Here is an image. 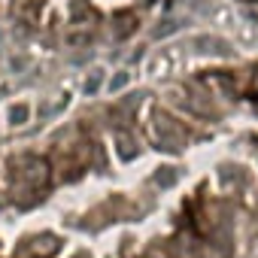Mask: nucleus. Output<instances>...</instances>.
Instances as JSON below:
<instances>
[{
  "label": "nucleus",
  "mask_w": 258,
  "mask_h": 258,
  "mask_svg": "<svg viewBox=\"0 0 258 258\" xmlns=\"http://www.w3.org/2000/svg\"><path fill=\"white\" fill-rule=\"evenodd\" d=\"M13 167H16L13 170V195H16V201L22 207L37 204L43 198L49 179H52V167L37 155H22V158L13 161Z\"/></svg>",
  "instance_id": "f257e3e1"
},
{
  "label": "nucleus",
  "mask_w": 258,
  "mask_h": 258,
  "mask_svg": "<svg viewBox=\"0 0 258 258\" xmlns=\"http://www.w3.org/2000/svg\"><path fill=\"white\" fill-rule=\"evenodd\" d=\"M152 131H155V137H158V143H161V149H179L182 146V140H185V134H182V127L164 112V109H155L152 112Z\"/></svg>",
  "instance_id": "f03ea898"
},
{
  "label": "nucleus",
  "mask_w": 258,
  "mask_h": 258,
  "mask_svg": "<svg viewBox=\"0 0 258 258\" xmlns=\"http://www.w3.org/2000/svg\"><path fill=\"white\" fill-rule=\"evenodd\" d=\"M58 246H61V240H58L55 234H37V237L28 243V255H31V258H52V255L58 252Z\"/></svg>",
  "instance_id": "7ed1b4c3"
},
{
  "label": "nucleus",
  "mask_w": 258,
  "mask_h": 258,
  "mask_svg": "<svg viewBox=\"0 0 258 258\" xmlns=\"http://www.w3.org/2000/svg\"><path fill=\"white\" fill-rule=\"evenodd\" d=\"M195 49L204 52V55H225L228 52V43L225 40H216V37H198L195 40Z\"/></svg>",
  "instance_id": "20e7f679"
},
{
  "label": "nucleus",
  "mask_w": 258,
  "mask_h": 258,
  "mask_svg": "<svg viewBox=\"0 0 258 258\" xmlns=\"http://www.w3.org/2000/svg\"><path fill=\"white\" fill-rule=\"evenodd\" d=\"M170 255H173V258H198V246L191 243V237H188V234H182V237H176V240H173Z\"/></svg>",
  "instance_id": "39448f33"
},
{
  "label": "nucleus",
  "mask_w": 258,
  "mask_h": 258,
  "mask_svg": "<svg viewBox=\"0 0 258 258\" xmlns=\"http://www.w3.org/2000/svg\"><path fill=\"white\" fill-rule=\"evenodd\" d=\"M115 28V37H131L134 31H137V16H131V13H121V16H115V22H112Z\"/></svg>",
  "instance_id": "423d86ee"
},
{
  "label": "nucleus",
  "mask_w": 258,
  "mask_h": 258,
  "mask_svg": "<svg viewBox=\"0 0 258 258\" xmlns=\"http://www.w3.org/2000/svg\"><path fill=\"white\" fill-rule=\"evenodd\" d=\"M115 143H118V155L124 158V161H131V158H137V143L127 137V134H118L115 137Z\"/></svg>",
  "instance_id": "0eeeda50"
},
{
  "label": "nucleus",
  "mask_w": 258,
  "mask_h": 258,
  "mask_svg": "<svg viewBox=\"0 0 258 258\" xmlns=\"http://www.w3.org/2000/svg\"><path fill=\"white\" fill-rule=\"evenodd\" d=\"M176 182V173L170 170V167H158V173H155V185H173Z\"/></svg>",
  "instance_id": "6e6552de"
},
{
  "label": "nucleus",
  "mask_w": 258,
  "mask_h": 258,
  "mask_svg": "<svg viewBox=\"0 0 258 258\" xmlns=\"http://www.w3.org/2000/svg\"><path fill=\"white\" fill-rule=\"evenodd\" d=\"M28 115H31V109H28L25 103H19V106H13L10 121H13V124H22V121H28Z\"/></svg>",
  "instance_id": "1a4fd4ad"
},
{
  "label": "nucleus",
  "mask_w": 258,
  "mask_h": 258,
  "mask_svg": "<svg viewBox=\"0 0 258 258\" xmlns=\"http://www.w3.org/2000/svg\"><path fill=\"white\" fill-rule=\"evenodd\" d=\"M127 79H131V76H127L124 70H118V73L112 76V82H109V91H121V88L127 85Z\"/></svg>",
  "instance_id": "9d476101"
},
{
  "label": "nucleus",
  "mask_w": 258,
  "mask_h": 258,
  "mask_svg": "<svg viewBox=\"0 0 258 258\" xmlns=\"http://www.w3.org/2000/svg\"><path fill=\"white\" fill-rule=\"evenodd\" d=\"M246 91H249V94H255V97H258V67H255V70H249V73H246Z\"/></svg>",
  "instance_id": "9b49d317"
},
{
  "label": "nucleus",
  "mask_w": 258,
  "mask_h": 258,
  "mask_svg": "<svg viewBox=\"0 0 258 258\" xmlns=\"http://www.w3.org/2000/svg\"><path fill=\"white\" fill-rule=\"evenodd\" d=\"M176 28H179L176 22H161V28H155V31H152V37H155V40H161V37H167V34H170V31H176Z\"/></svg>",
  "instance_id": "f8f14e48"
},
{
  "label": "nucleus",
  "mask_w": 258,
  "mask_h": 258,
  "mask_svg": "<svg viewBox=\"0 0 258 258\" xmlns=\"http://www.w3.org/2000/svg\"><path fill=\"white\" fill-rule=\"evenodd\" d=\"M100 82H103V70H97V73H94V76L85 82V91H88V94H94V91L100 88Z\"/></svg>",
  "instance_id": "ddd939ff"
},
{
  "label": "nucleus",
  "mask_w": 258,
  "mask_h": 258,
  "mask_svg": "<svg viewBox=\"0 0 258 258\" xmlns=\"http://www.w3.org/2000/svg\"><path fill=\"white\" fill-rule=\"evenodd\" d=\"M79 258H88V255H79Z\"/></svg>",
  "instance_id": "4468645a"
},
{
  "label": "nucleus",
  "mask_w": 258,
  "mask_h": 258,
  "mask_svg": "<svg viewBox=\"0 0 258 258\" xmlns=\"http://www.w3.org/2000/svg\"><path fill=\"white\" fill-rule=\"evenodd\" d=\"M146 258H149V255H146Z\"/></svg>",
  "instance_id": "2eb2a0df"
}]
</instances>
